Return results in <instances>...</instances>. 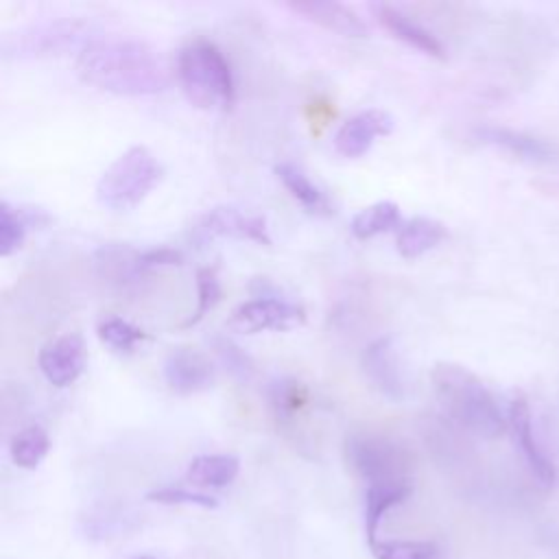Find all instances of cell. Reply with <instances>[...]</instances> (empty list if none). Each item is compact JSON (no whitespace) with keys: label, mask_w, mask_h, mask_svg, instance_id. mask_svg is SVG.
Here are the masks:
<instances>
[{"label":"cell","mask_w":559,"mask_h":559,"mask_svg":"<svg viewBox=\"0 0 559 559\" xmlns=\"http://www.w3.org/2000/svg\"><path fill=\"white\" fill-rule=\"evenodd\" d=\"M76 72L87 85L116 96H153L168 87L164 61L140 39L94 37L79 50Z\"/></svg>","instance_id":"1"},{"label":"cell","mask_w":559,"mask_h":559,"mask_svg":"<svg viewBox=\"0 0 559 559\" xmlns=\"http://www.w3.org/2000/svg\"><path fill=\"white\" fill-rule=\"evenodd\" d=\"M430 384L439 406L465 430L487 439L504 432L507 417L485 382L467 367L437 362L430 371Z\"/></svg>","instance_id":"2"},{"label":"cell","mask_w":559,"mask_h":559,"mask_svg":"<svg viewBox=\"0 0 559 559\" xmlns=\"http://www.w3.org/2000/svg\"><path fill=\"white\" fill-rule=\"evenodd\" d=\"M177 81L186 98L199 109H229L236 100V81L225 52L207 41L194 39L177 55Z\"/></svg>","instance_id":"3"},{"label":"cell","mask_w":559,"mask_h":559,"mask_svg":"<svg viewBox=\"0 0 559 559\" xmlns=\"http://www.w3.org/2000/svg\"><path fill=\"white\" fill-rule=\"evenodd\" d=\"M164 166L146 146H129L100 175L96 199L111 212L138 207L162 181Z\"/></svg>","instance_id":"4"},{"label":"cell","mask_w":559,"mask_h":559,"mask_svg":"<svg viewBox=\"0 0 559 559\" xmlns=\"http://www.w3.org/2000/svg\"><path fill=\"white\" fill-rule=\"evenodd\" d=\"M349 467L369 485L411 483V456L393 439L376 432H354L345 439Z\"/></svg>","instance_id":"5"},{"label":"cell","mask_w":559,"mask_h":559,"mask_svg":"<svg viewBox=\"0 0 559 559\" xmlns=\"http://www.w3.org/2000/svg\"><path fill=\"white\" fill-rule=\"evenodd\" d=\"M92 26L79 17L50 20L41 24H33L28 28L15 31V35H4L2 55L15 59L28 57H50L66 55L72 48H83L92 41Z\"/></svg>","instance_id":"6"},{"label":"cell","mask_w":559,"mask_h":559,"mask_svg":"<svg viewBox=\"0 0 559 559\" xmlns=\"http://www.w3.org/2000/svg\"><path fill=\"white\" fill-rule=\"evenodd\" d=\"M474 138L480 144L493 146L513 159L544 170H559V142L511 127L483 124L474 129Z\"/></svg>","instance_id":"7"},{"label":"cell","mask_w":559,"mask_h":559,"mask_svg":"<svg viewBox=\"0 0 559 559\" xmlns=\"http://www.w3.org/2000/svg\"><path fill=\"white\" fill-rule=\"evenodd\" d=\"M306 321V310L280 295H258L249 301H242L234 308L227 325L236 332L255 334L264 330L284 332L295 325H301Z\"/></svg>","instance_id":"8"},{"label":"cell","mask_w":559,"mask_h":559,"mask_svg":"<svg viewBox=\"0 0 559 559\" xmlns=\"http://www.w3.org/2000/svg\"><path fill=\"white\" fill-rule=\"evenodd\" d=\"M360 367L369 384L386 400L402 402L408 393L400 352L391 334L373 338L360 356Z\"/></svg>","instance_id":"9"},{"label":"cell","mask_w":559,"mask_h":559,"mask_svg":"<svg viewBox=\"0 0 559 559\" xmlns=\"http://www.w3.org/2000/svg\"><path fill=\"white\" fill-rule=\"evenodd\" d=\"M197 234L201 238H234L251 240L258 245H271L264 216L245 214L234 205H216L207 210L197 223Z\"/></svg>","instance_id":"10"},{"label":"cell","mask_w":559,"mask_h":559,"mask_svg":"<svg viewBox=\"0 0 559 559\" xmlns=\"http://www.w3.org/2000/svg\"><path fill=\"white\" fill-rule=\"evenodd\" d=\"M507 426L511 428L513 441L526 461L531 474L542 487H550L555 483V465L552 461L544 454L539 448L535 432H533V419H531V408L524 395H513L509 406H507Z\"/></svg>","instance_id":"11"},{"label":"cell","mask_w":559,"mask_h":559,"mask_svg":"<svg viewBox=\"0 0 559 559\" xmlns=\"http://www.w3.org/2000/svg\"><path fill=\"white\" fill-rule=\"evenodd\" d=\"M37 365L52 386H70L85 369L83 338L74 332H68L44 343L37 354Z\"/></svg>","instance_id":"12"},{"label":"cell","mask_w":559,"mask_h":559,"mask_svg":"<svg viewBox=\"0 0 559 559\" xmlns=\"http://www.w3.org/2000/svg\"><path fill=\"white\" fill-rule=\"evenodd\" d=\"M216 369L212 360L194 347H175L164 358L166 384L179 393L190 395L212 386Z\"/></svg>","instance_id":"13"},{"label":"cell","mask_w":559,"mask_h":559,"mask_svg":"<svg viewBox=\"0 0 559 559\" xmlns=\"http://www.w3.org/2000/svg\"><path fill=\"white\" fill-rule=\"evenodd\" d=\"M393 131L391 114L382 109H365L347 118L334 133V151L343 157L356 159L365 155L378 135H389Z\"/></svg>","instance_id":"14"},{"label":"cell","mask_w":559,"mask_h":559,"mask_svg":"<svg viewBox=\"0 0 559 559\" xmlns=\"http://www.w3.org/2000/svg\"><path fill=\"white\" fill-rule=\"evenodd\" d=\"M376 20L400 41H404L406 46L435 57V59H445V46L443 41L428 31L424 24L415 22L413 17H408L404 11L391 7V4H373L371 7Z\"/></svg>","instance_id":"15"},{"label":"cell","mask_w":559,"mask_h":559,"mask_svg":"<svg viewBox=\"0 0 559 559\" xmlns=\"http://www.w3.org/2000/svg\"><path fill=\"white\" fill-rule=\"evenodd\" d=\"M288 9L323 26L325 31L338 33L343 37H367L369 33V26L365 24V20L343 2L306 0V2H288Z\"/></svg>","instance_id":"16"},{"label":"cell","mask_w":559,"mask_h":559,"mask_svg":"<svg viewBox=\"0 0 559 559\" xmlns=\"http://www.w3.org/2000/svg\"><path fill=\"white\" fill-rule=\"evenodd\" d=\"M448 236V229L441 221L430 216H411L395 231L397 253L406 260H415L437 245H441Z\"/></svg>","instance_id":"17"},{"label":"cell","mask_w":559,"mask_h":559,"mask_svg":"<svg viewBox=\"0 0 559 559\" xmlns=\"http://www.w3.org/2000/svg\"><path fill=\"white\" fill-rule=\"evenodd\" d=\"M94 264L100 273V277H105L107 282L120 284V286H129L140 282L148 271H144L142 262H140V251L129 247V245H103L96 253H94Z\"/></svg>","instance_id":"18"},{"label":"cell","mask_w":559,"mask_h":559,"mask_svg":"<svg viewBox=\"0 0 559 559\" xmlns=\"http://www.w3.org/2000/svg\"><path fill=\"white\" fill-rule=\"evenodd\" d=\"M275 175L282 181V186L288 190V194L310 214L314 216H330L334 212V205L330 197L293 162H282L275 166Z\"/></svg>","instance_id":"19"},{"label":"cell","mask_w":559,"mask_h":559,"mask_svg":"<svg viewBox=\"0 0 559 559\" xmlns=\"http://www.w3.org/2000/svg\"><path fill=\"white\" fill-rule=\"evenodd\" d=\"M240 461L234 454H201L188 463L186 480L201 489H221L236 480Z\"/></svg>","instance_id":"20"},{"label":"cell","mask_w":559,"mask_h":559,"mask_svg":"<svg viewBox=\"0 0 559 559\" xmlns=\"http://www.w3.org/2000/svg\"><path fill=\"white\" fill-rule=\"evenodd\" d=\"M402 223H404L402 210L395 201H376L354 214L349 229H352L354 238L369 240L378 234L397 231L402 227Z\"/></svg>","instance_id":"21"},{"label":"cell","mask_w":559,"mask_h":559,"mask_svg":"<svg viewBox=\"0 0 559 559\" xmlns=\"http://www.w3.org/2000/svg\"><path fill=\"white\" fill-rule=\"evenodd\" d=\"M413 491L411 483H391V485H369L365 493V531H367V542H376L378 524L382 515L404 502Z\"/></svg>","instance_id":"22"},{"label":"cell","mask_w":559,"mask_h":559,"mask_svg":"<svg viewBox=\"0 0 559 559\" xmlns=\"http://www.w3.org/2000/svg\"><path fill=\"white\" fill-rule=\"evenodd\" d=\"M50 450V439L48 432L39 426H26L20 432H15V437L11 439L9 445V454L13 465L24 467V469H35L48 454Z\"/></svg>","instance_id":"23"},{"label":"cell","mask_w":559,"mask_h":559,"mask_svg":"<svg viewBox=\"0 0 559 559\" xmlns=\"http://www.w3.org/2000/svg\"><path fill=\"white\" fill-rule=\"evenodd\" d=\"M269 406L280 424L293 421V417L306 406L308 391L293 378H277L269 384Z\"/></svg>","instance_id":"24"},{"label":"cell","mask_w":559,"mask_h":559,"mask_svg":"<svg viewBox=\"0 0 559 559\" xmlns=\"http://www.w3.org/2000/svg\"><path fill=\"white\" fill-rule=\"evenodd\" d=\"M37 223V212H26L13 207L9 201L0 203V255L7 258L24 245L26 229L31 223Z\"/></svg>","instance_id":"25"},{"label":"cell","mask_w":559,"mask_h":559,"mask_svg":"<svg viewBox=\"0 0 559 559\" xmlns=\"http://www.w3.org/2000/svg\"><path fill=\"white\" fill-rule=\"evenodd\" d=\"M96 334L100 343H105L116 354H133L135 347L146 341V332L127 319L120 317H105L96 325Z\"/></svg>","instance_id":"26"},{"label":"cell","mask_w":559,"mask_h":559,"mask_svg":"<svg viewBox=\"0 0 559 559\" xmlns=\"http://www.w3.org/2000/svg\"><path fill=\"white\" fill-rule=\"evenodd\" d=\"M221 299V282L216 275V266H203L197 271V308L181 323L183 328L197 325Z\"/></svg>","instance_id":"27"},{"label":"cell","mask_w":559,"mask_h":559,"mask_svg":"<svg viewBox=\"0 0 559 559\" xmlns=\"http://www.w3.org/2000/svg\"><path fill=\"white\" fill-rule=\"evenodd\" d=\"M376 559H437V546L430 542L391 539L369 544Z\"/></svg>","instance_id":"28"},{"label":"cell","mask_w":559,"mask_h":559,"mask_svg":"<svg viewBox=\"0 0 559 559\" xmlns=\"http://www.w3.org/2000/svg\"><path fill=\"white\" fill-rule=\"evenodd\" d=\"M214 352H216L221 365H223L234 378H238V380H242V382H247V380L253 378L255 365H253L251 356H249L245 349H240L231 338H227V336L214 338Z\"/></svg>","instance_id":"29"},{"label":"cell","mask_w":559,"mask_h":559,"mask_svg":"<svg viewBox=\"0 0 559 559\" xmlns=\"http://www.w3.org/2000/svg\"><path fill=\"white\" fill-rule=\"evenodd\" d=\"M146 500L151 502H162V504H197L203 509H214L218 502L214 496L197 491V489H186V487H159L146 493Z\"/></svg>","instance_id":"30"},{"label":"cell","mask_w":559,"mask_h":559,"mask_svg":"<svg viewBox=\"0 0 559 559\" xmlns=\"http://www.w3.org/2000/svg\"><path fill=\"white\" fill-rule=\"evenodd\" d=\"M140 262H142L144 271H151L155 266L181 264L183 262V253L179 249H173V247H151V249H142L140 251Z\"/></svg>","instance_id":"31"},{"label":"cell","mask_w":559,"mask_h":559,"mask_svg":"<svg viewBox=\"0 0 559 559\" xmlns=\"http://www.w3.org/2000/svg\"><path fill=\"white\" fill-rule=\"evenodd\" d=\"M133 559H155V557H151V555H138V557H133Z\"/></svg>","instance_id":"32"}]
</instances>
